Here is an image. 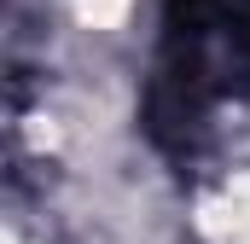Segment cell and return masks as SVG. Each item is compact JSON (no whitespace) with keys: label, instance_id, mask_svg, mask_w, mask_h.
Returning <instances> with one entry per match:
<instances>
[{"label":"cell","instance_id":"cell-1","mask_svg":"<svg viewBox=\"0 0 250 244\" xmlns=\"http://www.w3.org/2000/svg\"><path fill=\"white\" fill-rule=\"evenodd\" d=\"M209 227H215L221 244H250V175H233L227 181V192L209 209Z\"/></svg>","mask_w":250,"mask_h":244},{"label":"cell","instance_id":"cell-2","mask_svg":"<svg viewBox=\"0 0 250 244\" xmlns=\"http://www.w3.org/2000/svg\"><path fill=\"white\" fill-rule=\"evenodd\" d=\"M128 6H134V0H76V23H87V29H117L128 18Z\"/></svg>","mask_w":250,"mask_h":244}]
</instances>
